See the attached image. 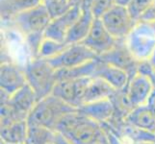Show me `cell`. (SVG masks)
<instances>
[{
	"label": "cell",
	"mask_w": 155,
	"mask_h": 144,
	"mask_svg": "<svg viewBox=\"0 0 155 144\" xmlns=\"http://www.w3.org/2000/svg\"><path fill=\"white\" fill-rule=\"evenodd\" d=\"M55 132L60 133L72 144H94L105 136L102 125L84 116L78 110L64 117Z\"/></svg>",
	"instance_id": "cell-1"
},
{
	"label": "cell",
	"mask_w": 155,
	"mask_h": 144,
	"mask_svg": "<svg viewBox=\"0 0 155 144\" xmlns=\"http://www.w3.org/2000/svg\"><path fill=\"white\" fill-rule=\"evenodd\" d=\"M75 110L76 108L51 94L37 102L27 117V123L30 127H41L55 132L59 122Z\"/></svg>",
	"instance_id": "cell-2"
},
{
	"label": "cell",
	"mask_w": 155,
	"mask_h": 144,
	"mask_svg": "<svg viewBox=\"0 0 155 144\" xmlns=\"http://www.w3.org/2000/svg\"><path fill=\"white\" fill-rule=\"evenodd\" d=\"M27 84L34 90L38 100L52 94L58 82L57 70L47 60L34 58L24 66Z\"/></svg>",
	"instance_id": "cell-3"
},
{
	"label": "cell",
	"mask_w": 155,
	"mask_h": 144,
	"mask_svg": "<svg viewBox=\"0 0 155 144\" xmlns=\"http://www.w3.org/2000/svg\"><path fill=\"white\" fill-rule=\"evenodd\" d=\"M18 32L25 39L44 37L45 31L51 21V17L46 7L41 3L37 6L21 12L9 19Z\"/></svg>",
	"instance_id": "cell-4"
},
{
	"label": "cell",
	"mask_w": 155,
	"mask_h": 144,
	"mask_svg": "<svg viewBox=\"0 0 155 144\" xmlns=\"http://www.w3.org/2000/svg\"><path fill=\"white\" fill-rule=\"evenodd\" d=\"M125 43L137 61L148 60L155 50V26L152 23L138 21L126 38Z\"/></svg>",
	"instance_id": "cell-5"
},
{
	"label": "cell",
	"mask_w": 155,
	"mask_h": 144,
	"mask_svg": "<svg viewBox=\"0 0 155 144\" xmlns=\"http://www.w3.org/2000/svg\"><path fill=\"white\" fill-rule=\"evenodd\" d=\"M100 19L117 40H125L137 24V21L128 12L127 7L120 5H115Z\"/></svg>",
	"instance_id": "cell-6"
},
{
	"label": "cell",
	"mask_w": 155,
	"mask_h": 144,
	"mask_svg": "<svg viewBox=\"0 0 155 144\" xmlns=\"http://www.w3.org/2000/svg\"><path fill=\"white\" fill-rule=\"evenodd\" d=\"M97 59V54L86 45L83 43H74L68 44L62 53L47 61L56 70H61L86 65Z\"/></svg>",
	"instance_id": "cell-7"
},
{
	"label": "cell",
	"mask_w": 155,
	"mask_h": 144,
	"mask_svg": "<svg viewBox=\"0 0 155 144\" xmlns=\"http://www.w3.org/2000/svg\"><path fill=\"white\" fill-rule=\"evenodd\" d=\"M97 60L122 69L128 74L129 78L137 74L139 61L131 54L125 40H117L112 49L98 56Z\"/></svg>",
	"instance_id": "cell-8"
},
{
	"label": "cell",
	"mask_w": 155,
	"mask_h": 144,
	"mask_svg": "<svg viewBox=\"0 0 155 144\" xmlns=\"http://www.w3.org/2000/svg\"><path fill=\"white\" fill-rule=\"evenodd\" d=\"M27 85L25 69L13 62H4L0 66L1 92L11 96Z\"/></svg>",
	"instance_id": "cell-9"
},
{
	"label": "cell",
	"mask_w": 155,
	"mask_h": 144,
	"mask_svg": "<svg viewBox=\"0 0 155 144\" xmlns=\"http://www.w3.org/2000/svg\"><path fill=\"white\" fill-rule=\"evenodd\" d=\"M81 12V7L76 5V6H72L67 13L60 17L51 19L50 23L45 31V38L58 42H66L69 30L79 18Z\"/></svg>",
	"instance_id": "cell-10"
},
{
	"label": "cell",
	"mask_w": 155,
	"mask_h": 144,
	"mask_svg": "<svg viewBox=\"0 0 155 144\" xmlns=\"http://www.w3.org/2000/svg\"><path fill=\"white\" fill-rule=\"evenodd\" d=\"M117 41V40L106 29L101 19L95 18L89 35L81 43L90 48L98 57L112 49Z\"/></svg>",
	"instance_id": "cell-11"
},
{
	"label": "cell",
	"mask_w": 155,
	"mask_h": 144,
	"mask_svg": "<svg viewBox=\"0 0 155 144\" xmlns=\"http://www.w3.org/2000/svg\"><path fill=\"white\" fill-rule=\"evenodd\" d=\"M154 86L151 78L139 73L135 74L129 79V82L125 88L128 98L132 105L134 106V108L147 105V100L149 96L151 95Z\"/></svg>",
	"instance_id": "cell-12"
},
{
	"label": "cell",
	"mask_w": 155,
	"mask_h": 144,
	"mask_svg": "<svg viewBox=\"0 0 155 144\" xmlns=\"http://www.w3.org/2000/svg\"><path fill=\"white\" fill-rule=\"evenodd\" d=\"M77 110L84 116L97 121L99 124L108 123L115 114V109L110 99L85 103L77 108Z\"/></svg>",
	"instance_id": "cell-13"
},
{
	"label": "cell",
	"mask_w": 155,
	"mask_h": 144,
	"mask_svg": "<svg viewBox=\"0 0 155 144\" xmlns=\"http://www.w3.org/2000/svg\"><path fill=\"white\" fill-rule=\"evenodd\" d=\"M94 77H98L104 80L116 90L125 88L130 79L128 74L122 69L109 65V63L100 62L97 59Z\"/></svg>",
	"instance_id": "cell-14"
},
{
	"label": "cell",
	"mask_w": 155,
	"mask_h": 144,
	"mask_svg": "<svg viewBox=\"0 0 155 144\" xmlns=\"http://www.w3.org/2000/svg\"><path fill=\"white\" fill-rule=\"evenodd\" d=\"M94 19L95 18L94 17L93 13L91 12V10L82 9V12L80 14L79 18L74 22L71 29L68 32L66 40L67 43H81L89 35Z\"/></svg>",
	"instance_id": "cell-15"
},
{
	"label": "cell",
	"mask_w": 155,
	"mask_h": 144,
	"mask_svg": "<svg viewBox=\"0 0 155 144\" xmlns=\"http://www.w3.org/2000/svg\"><path fill=\"white\" fill-rule=\"evenodd\" d=\"M28 130L27 120H17L1 124V142L5 144H25Z\"/></svg>",
	"instance_id": "cell-16"
},
{
	"label": "cell",
	"mask_w": 155,
	"mask_h": 144,
	"mask_svg": "<svg viewBox=\"0 0 155 144\" xmlns=\"http://www.w3.org/2000/svg\"><path fill=\"white\" fill-rule=\"evenodd\" d=\"M124 120L139 129L155 134V114L147 105L134 108Z\"/></svg>",
	"instance_id": "cell-17"
},
{
	"label": "cell",
	"mask_w": 155,
	"mask_h": 144,
	"mask_svg": "<svg viewBox=\"0 0 155 144\" xmlns=\"http://www.w3.org/2000/svg\"><path fill=\"white\" fill-rule=\"evenodd\" d=\"M116 91V89L98 77H92L85 92L83 103H90L94 101L110 99ZM79 108V107H78Z\"/></svg>",
	"instance_id": "cell-18"
},
{
	"label": "cell",
	"mask_w": 155,
	"mask_h": 144,
	"mask_svg": "<svg viewBox=\"0 0 155 144\" xmlns=\"http://www.w3.org/2000/svg\"><path fill=\"white\" fill-rule=\"evenodd\" d=\"M52 95L61 99L67 104L74 108H78L77 103V93H76V80L71 79H62L58 80L55 85Z\"/></svg>",
	"instance_id": "cell-19"
},
{
	"label": "cell",
	"mask_w": 155,
	"mask_h": 144,
	"mask_svg": "<svg viewBox=\"0 0 155 144\" xmlns=\"http://www.w3.org/2000/svg\"><path fill=\"white\" fill-rule=\"evenodd\" d=\"M41 3V0H1V18L9 20L14 15Z\"/></svg>",
	"instance_id": "cell-20"
},
{
	"label": "cell",
	"mask_w": 155,
	"mask_h": 144,
	"mask_svg": "<svg viewBox=\"0 0 155 144\" xmlns=\"http://www.w3.org/2000/svg\"><path fill=\"white\" fill-rule=\"evenodd\" d=\"M97 66V60L90 62L86 65L80 66L77 67L69 68V69H61L57 70V79H71L76 80L84 77H94V73Z\"/></svg>",
	"instance_id": "cell-21"
},
{
	"label": "cell",
	"mask_w": 155,
	"mask_h": 144,
	"mask_svg": "<svg viewBox=\"0 0 155 144\" xmlns=\"http://www.w3.org/2000/svg\"><path fill=\"white\" fill-rule=\"evenodd\" d=\"M68 44L66 42H58L56 40L45 38L41 43L38 52V58L49 60L62 53L68 47Z\"/></svg>",
	"instance_id": "cell-22"
},
{
	"label": "cell",
	"mask_w": 155,
	"mask_h": 144,
	"mask_svg": "<svg viewBox=\"0 0 155 144\" xmlns=\"http://www.w3.org/2000/svg\"><path fill=\"white\" fill-rule=\"evenodd\" d=\"M55 132L41 127H30L25 144H48L53 142Z\"/></svg>",
	"instance_id": "cell-23"
},
{
	"label": "cell",
	"mask_w": 155,
	"mask_h": 144,
	"mask_svg": "<svg viewBox=\"0 0 155 144\" xmlns=\"http://www.w3.org/2000/svg\"><path fill=\"white\" fill-rule=\"evenodd\" d=\"M154 4L155 0H131L127 5V10L131 17L138 22Z\"/></svg>",
	"instance_id": "cell-24"
},
{
	"label": "cell",
	"mask_w": 155,
	"mask_h": 144,
	"mask_svg": "<svg viewBox=\"0 0 155 144\" xmlns=\"http://www.w3.org/2000/svg\"><path fill=\"white\" fill-rule=\"evenodd\" d=\"M115 5V0H93L91 4V12L95 18H101Z\"/></svg>",
	"instance_id": "cell-25"
},
{
	"label": "cell",
	"mask_w": 155,
	"mask_h": 144,
	"mask_svg": "<svg viewBox=\"0 0 155 144\" xmlns=\"http://www.w3.org/2000/svg\"><path fill=\"white\" fill-rule=\"evenodd\" d=\"M154 68L151 66V63L149 62L148 60L146 61H141L138 63V67H137V73L142 74V75L147 76L149 78H151V76L154 73Z\"/></svg>",
	"instance_id": "cell-26"
},
{
	"label": "cell",
	"mask_w": 155,
	"mask_h": 144,
	"mask_svg": "<svg viewBox=\"0 0 155 144\" xmlns=\"http://www.w3.org/2000/svg\"><path fill=\"white\" fill-rule=\"evenodd\" d=\"M53 142H54V144H72L71 141L68 140L63 135H61L60 133H57V132H55Z\"/></svg>",
	"instance_id": "cell-27"
},
{
	"label": "cell",
	"mask_w": 155,
	"mask_h": 144,
	"mask_svg": "<svg viewBox=\"0 0 155 144\" xmlns=\"http://www.w3.org/2000/svg\"><path fill=\"white\" fill-rule=\"evenodd\" d=\"M147 106L155 114V88L153 89L151 95L149 96V98L147 100Z\"/></svg>",
	"instance_id": "cell-28"
},
{
	"label": "cell",
	"mask_w": 155,
	"mask_h": 144,
	"mask_svg": "<svg viewBox=\"0 0 155 144\" xmlns=\"http://www.w3.org/2000/svg\"><path fill=\"white\" fill-rule=\"evenodd\" d=\"M131 0H115L116 5H120V6H124L127 7V5L129 4Z\"/></svg>",
	"instance_id": "cell-29"
},
{
	"label": "cell",
	"mask_w": 155,
	"mask_h": 144,
	"mask_svg": "<svg viewBox=\"0 0 155 144\" xmlns=\"http://www.w3.org/2000/svg\"><path fill=\"white\" fill-rule=\"evenodd\" d=\"M94 144H110V142L108 140V137H107V136L105 134V136L102 138H100L99 140H97V142H94Z\"/></svg>",
	"instance_id": "cell-30"
},
{
	"label": "cell",
	"mask_w": 155,
	"mask_h": 144,
	"mask_svg": "<svg viewBox=\"0 0 155 144\" xmlns=\"http://www.w3.org/2000/svg\"><path fill=\"white\" fill-rule=\"evenodd\" d=\"M148 61H149V62L151 63V66H153L154 70H155V50H154V52L152 53V55L150 56V58L148 59Z\"/></svg>",
	"instance_id": "cell-31"
},
{
	"label": "cell",
	"mask_w": 155,
	"mask_h": 144,
	"mask_svg": "<svg viewBox=\"0 0 155 144\" xmlns=\"http://www.w3.org/2000/svg\"><path fill=\"white\" fill-rule=\"evenodd\" d=\"M68 1L71 4V6H76V5H79L80 6V3H81L82 0H68Z\"/></svg>",
	"instance_id": "cell-32"
},
{
	"label": "cell",
	"mask_w": 155,
	"mask_h": 144,
	"mask_svg": "<svg viewBox=\"0 0 155 144\" xmlns=\"http://www.w3.org/2000/svg\"><path fill=\"white\" fill-rule=\"evenodd\" d=\"M59 1V0H41L42 4H48V3H52V2H56Z\"/></svg>",
	"instance_id": "cell-33"
},
{
	"label": "cell",
	"mask_w": 155,
	"mask_h": 144,
	"mask_svg": "<svg viewBox=\"0 0 155 144\" xmlns=\"http://www.w3.org/2000/svg\"><path fill=\"white\" fill-rule=\"evenodd\" d=\"M132 144H155V141H146V142H138V143H132Z\"/></svg>",
	"instance_id": "cell-34"
},
{
	"label": "cell",
	"mask_w": 155,
	"mask_h": 144,
	"mask_svg": "<svg viewBox=\"0 0 155 144\" xmlns=\"http://www.w3.org/2000/svg\"><path fill=\"white\" fill-rule=\"evenodd\" d=\"M151 81H152V83H153V86H154V88H155V71H154V73H153V75L151 76Z\"/></svg>",
	"instance_id": "cell-35"
},
{
	"label": "cell",
	"mask_w": 155,
	"mask_h": 144,
	"mask_svg": "<svg viewBox=\"0 0 155 144\" xmlns=\"http://www.w3.org/2000/svg\"><path fill=\"white\" fill-rule=\"evenodd\" d=\"M48 144H54V142H51V143H48Z\"/></svg>",
	"instance_id": "cell-36"
}]
</instances>
